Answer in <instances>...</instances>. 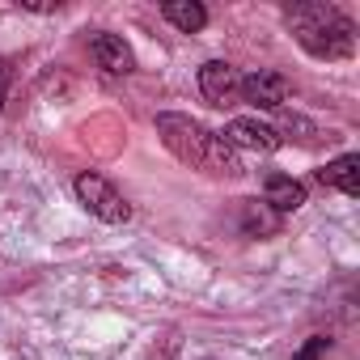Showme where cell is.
I'll return each instance as SVG.
<instances>
[{
	"label": "cell",
	"mask_w": 360,
	"mask_h": 360,
	"mask_svg": "<svg viewBox=\"0 0 360 360\" xmlns=\"http://www.w3.org/2000/svg\"><path fill=\"white\" fill-rule=\"evenodd\" d=\"M77 200L98 221H106V225H123L131 217V204L115 191V183H110V178H102V174H81L77 178Z\"/></svg>",
	"instance_id": "3957f363"
},
{
	"label": "cell",
	"mask_w": 360,
	"mask_h": 360,
	"mask_svg": "<svg viewBox=\"0 0 360 360\" xmlns=\"http://www.w3.org/2000/svg\"><path fill=\"white\" fill-rule=\"evenodd\" d=\"M225 144L238 153V148H250V153H276L284 144V136L271 127V123H259V119H229V127L221 131Z\"/></svg>",
	"instance_id": "5b68a950"
},
{
	"label": "cell",
	"mask_w": 360,
	"mask_h": 360,
	"mask_svg": "<svg viewBox=\"0 0 360 360\" xmlns=\"http://www.w3.org/2000/svg\"><path fill=\"white\" fill-rule=\"evenodd\" d=\"M89 56L98 60V68H106V72H115V77H123V72H131V68H136L131 47H127L119 34H110V30L89 34Z\"/></svg>",
	"instance_id": "8992f818"
},
{
	"label": "cell",
	"mask_w": 360,
	"mask_h": 360,
	"mask_svg": "<svg viewBox=\"0 0 360 360\" xmlns=\"http://www.w3.org/2000/svg\"><path fill=\"white\" fill-rule=\"evenodd\" d=\"M326 347H330V339H326V335H314V339L301 347V356H297V360H322V356H326Z\"/></svg>",
	"instance_id": "8fae6325"
},
{
	"label": "cell",
	"mask_w": 360,
	"mask_h": 360,
	"mask_svg": "<svg viewBox=\"0 0 360 360\" xmlns=\"http://www.w3.org/2000/svg\"><path fill=\"white\" fill-rule=\"evenodd\" d=\"M263 195L276 212H297L305 204V187L297 183V178L288 174H267V183H263Z\"/></svg>",
	"instance_id": "9c48e42d"
},
{
	"label": "cell",
	"mask_w": 360,
	"mask_h": 360,
	"mask_svg": "<svg viewBox=\"0 0 360 360\" xmlns=\"http://www.w3.org/2000/svg\"><path fill=\"white\" fill-rule=\"evenodd\" d=\"M318 178H322L326 187L343 191V195H360V157H356V153H343V157H335L326 169H318Z\"/></svg>",
	"instance_id": "ba28073f"
},
{
	"label": "cell",
	"mask_w": 360,
	"mask_h": 360,
	"mask_svg": "<svg viewBox=\"0 0 360 360\" xmlns=\"http://www.w3.org/2000/svg\"><path fill=\"white\" fill-rule=\"evenodd\" d=\"M288 30L297 34V43L318 56V60H343L356 47V26L347 22L343 9L322 5V0H305V5L288 9Z\"/></svg>",
	"instance_id": "7a4b0ae2"
},
{
	"label": "cell",
	"mask_w": 360,
	"mask_h": 360,
	"mask_svg": "<svg viewBox=\"0 0 360 360\" xmlns=\"http://www.w3.org/2000/svg\"><path fill=\"white\" fill-rule=\"evenodd\" d=\"M9 81H13V64L0 60V110H5V98H9Z\"/></svg>",
	"instance_id": "7c38bea8"
},
{
	"label": "cell",
	"mask_w": 360,
	"mask_h": 360,
	"mask_svg": "<svg viewBox=\"0 0 360 360\" xmlns=\"http://www.w3.org/2000/svg\"><path fill=\"white\" fill-rule=\"evenodd\" d=\"M161 18H165L169 26H178L183 34H195V30L208 26V9L195 5V0H165V5H161Z\"/></svg>",
	"instance_id": "30bf717a"
},
{
	"label": "cell",
	"mask_w": 360,
	"mask_h": 360,
	"mask_svg": "<svg viewBox=\"0 0 360 360\" xmlns=\"http://www.w3.org/2000/svg\"><path fill=\"white\" fill-rule=\"evenodd\" d=\"M238 94H242L250 106H259V110H276V106L288 102V77L276 72V68H259V72L242 77Z\"/></svg>",
	"instance_id": "277c9868"
},
{
	"label": "cell",
	"mask_w": 360,
	"mask_h": 360,
	"mask_svg": "<svg viewBox=\"0 0 360 360\" xmlns=\"http://www.w3.org/2000/svg\"><path fill=\"white\" fill-rule=\"evenodd\" d=\"M238 85H242V77H238V68L225 64V60H208V64L200 68V94H204L212 106H225V102L238 94Z\"/></svg>",
	"instance_id": "52a82bcc"
},
{
	"label": "cell",
	"mask_w": 360,
	"mask_h": 360,
	"mask_svg": "<svg viewBox=\"0 0 360 360\" xmlns=\"http://www.w3.org/2000/svg\"><path fill=\"white\" fill-rule=\"evenodd\" d=\"M157 136L165 140V148H169L178 161L191 165V169H204V174H212V178H242V174H246L242 157L225 144V136L212 131V127H204V123L191 119V115H174V110L157 115Z\"/></svg>",
	"instance_id": "6da1fadb"
}]
</instances>
